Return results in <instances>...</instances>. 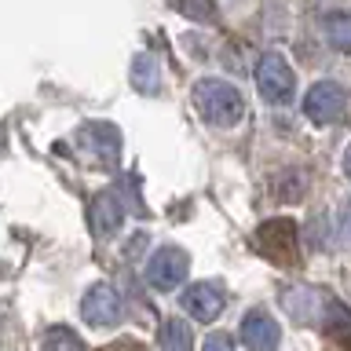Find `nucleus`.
<instances>
[{"label":"nucleus","instance_id":"f257e3e1","mask_svg":"<svg viewBox=\"0 0 351 351\" xmlns=\"http://www.w3.org/2000/svg\"><path fill=\"white\" fill-rule=\"evenodd\" d=\"M194 106L216 128H234L245 117V99H241V92L234 84L219 81V77H205V81L194 84Z\"/></svg>","mask_w":351,"mask_h":351},{"label":"nucleus","instance_id":"f03ea898","mask_svg":"<svg viewBox=\"0 0 351 351\" xmlns=\"http://www.w3.org/2000/svg\"><path fill=\"white\" fill-rule=\"evenodd\" d=\"M256 88H260V95L267 99V103H274V106L289 103V99H293V88H296V77H293V70H289V62H285L282 55L267 51V55L256 62Z\"/></svg>","mask_w":351,"mask_h":351},{"label":"nucleus","instance_id":"7ed1b4c3","mask_svg":"<svg viewBox=\"0 0 351 351\" xmlns=\"http://www.w3.org/2000/svg\"><path fill=\"white\" fill-rule=\"evenodd\" d=\"M186 271H191V260H186V252L176 249V245H165V249H158L147 260V282L154 285V289H161V293L183 285Z\"/></svg>","mask_w":351,"mask_h":351},{"label":"nucleus","instance_id":"20e7f679","mask_svg":"<svg viewBox=\"0 0 351 351\" xmlns=\"http://www.w3.org/2000/svg\"><path fill=\"white\" fill-rule=\"evenodd\" d=\"M348 106V92L337 81H318L311 92L304 95V114L318 121V125H333Z\"/></svg>","mask_w":351,"mask_h":351},{"label":"nucleus","instance_id":"39448f33","mask_svg":"<svg viewBox=\"0 0 351 351\" xmlns=\"http://www.w3.org/2000/svg\"><path fill=\"white\" fill-rule=\"evenodd\" d=\"M81 315H84V322L95 326V329L117 326V318H121V296H117V289H114V285H106V282L92 285V289L84 293V300H81Z\"/></svg>","mask_w":351,"mask_h":351},{"label":"nucleus","instance_id":"423d86ee","mask_svg":"<svg viewBox=\"0 0 351 351\" xmlns=\"http://www.w3.org/2000/svg\"><path fill=\"white\" fill-rule=\"evenodd\" d=\"M77 143H81V150L95 165H117V158H121V132L114 125H103V121L84 125L77 132Z\"/></svg>","mask_w":351,"mask_h":351},{"label":"nucleus","instance_id":"0eeeda50","mask_svg":"<svg viewBox=\"0 0 351 351\" xmlns=\"http://www.w3.org/2000/svg\"><path fill=\"white\" fill-rule=\"evenodd\" d=\"M256 245L263 256H271L274 263H293L296 260V227L293 219H267L260 227Z\"/></svg>","mask_w":351,"mask_h":351},{"label":"nucleus","instance_id":"6e6552de","mask_svg":"<svg viewBox=\"0 0 351 351\" xmlns=\"http://www.w3.org/2000/svg\"><path fill=\"white\" fill-rule=\"evenodd\" d=\"M88 223H92V234L99 241L114 238L117 227L125 223V202H121L117 191H99L92 197V208H88Z\"/></svg>","mask_w":351,"mask_h":351},{"label":"nucleus","instance_id":"1a4fd4ad","mask_svg":"<svg viewBox=\"0 0 351 351\" xmlns=\"http://www.w3.org/2000/svg\"><path fill=\"white\" fill-rule=\"evenodd\" d=\"M223 304H227V296H223V285L219 282H194L183 293V311L197 318V322H213L223 311Z\"/></svg>","mask_w":351,"mask_h":351},{"label":"nucleus","instance_id":"9d476101","mask_svg":"<svg viewBox=\"0 0 351 351\" xmlns=\"http://www.w3.org/2000/svg\"><path fill=\"white\" fill-rule=\"evenodd\" d=\"M282 307L296 318V322H315V326H322V311H329V307H333V300H329V296H322L318 289L296 285V289H285V293H282Z\"/></svg>","mask_w":351,"mask_h":351},{"label":"nucleus","instance_id":"9b49d317","mask_svg":"<svg viewBox=\"0 0 351 351\" xmlns=\"http://www.w3.org/2000/svg\"><path fill=\"white\" fill-rule=\"evenodd\" d=\"M241 340H245L249 351H278L282 344V329L278 322L267 315V311H249L245 318H241Z\"/></svg>","mask_w":351,"mask_h":351},{"label":"nucleus","instance_id":"f8f14e48","mask_svg":"<svg viewBox=\"0 0 351 351\" xmlns=\"http://www.w3.org/2000/svg\"><path fill=\"white\" fill-rule=\"evenodd\" d=\"M326 40L333 44L337 51H351V11H333V15L322 19Z\"/></svg>","mask_w":351,"mask_h":351},{"label":"nucleus","instance_id":"ddd939ff","mask_svg":"<svg viewBox=\"0 0 351 351\" xmlns=\"http://www.w3.org/2000/svg\"><path fill=\"white\" fill-rule=\"evenodd\" d=\"M132 84L147 95L161 92V73H158V62H154L150 55H136V62H132Z\"/></svg>","mask_w":351,"mask_h":351},{"label":"nucleus","instance_id":"4468645a","mask_svg":"<svg viewBox=\"0 0 351 351\" xmlns=\"http://www.w3.org/2000/svg\"><path fill=\"white\" fill-rule=\"evenodd\" d=\"M161 351H191V326L183 318H165L161 326Z\"/></svg>","mask_w":351,"mask_h":351},{"label":"nucleus","instance_id":"2eb2a0df","mask_svg":"<svg viewBox=\"0 0 351 351\" xmlns=\"http://www.w3.org/2000/svg\"><path fill=\"white\" fill-rule=\"evenodd\" d=\"M40 351H84V344L70 326H51L40 340Z\"/></svg>","mask_w":351,"mask_h":351},{"label":"nucleus","instance_id":"dca6fc26","mask_svg":"<svg viewBox=\"0 0 351 351\" xmlns=\"http://www.w3.org/2000/svg\"><path fill=\"white\" fill-rule=\"evenodd\" d=\"M172 8H180L183 15H191V19H197V22H213V19H216V11H213V4H208V0H172Z\"/></svg>","mask_w":351,"mask_h":351},{"label":"nucleus","instance_id":"f3484780","mask_svg":"<svg viewBox=\"0 0 351 351\" xmlns=\"http://www.w3.org/2000/svg\"><path fill=\"white\" fill-rule=\"evenodd\" d=\"M202 351H234V344H230L227 333H213V337H205V348Z\"/></svg>","mask_w":351,"mask_h":351},{"label":"nucleus","instance_id":"a211bd4d","mask_svg":"<svg viewBox=\"0 0 351 351\" xmlns=\"http://www.w3.org/2000/svg\"><path fill=\"white\" fill-rule=\"evenodd\" d=\"M340 241H344V245H351V202L340 208Z\"/></svg>","mask_w":351,"mask_h":351},{"label":"nucleus","instance_id":"6ab92c4d","mask_svg":"<svg viewBox=\"0 0 351 351\" xmlns=\"http://www.w3.org/2000/svg\"><path fill=\"white\" fill-rule=\"evenodd\" d=\"M344 172H348V180H351V147H348V154H344Z\"/></svg>","mask_w":351,"mask_h":351},{"label":"nucleus","instance_id":"aec40b11","mask_svg":"<svg viewBox=\"0 0 351 351\" xmlns=\"http://www.w3.org/2000/svg\"><path fill=\"white\" fill-rule=\"evenodd\" d=\"M0 147H4V128H0Z\"/></svg>","mask_w":351,"mask_h":351}]
</instances>
